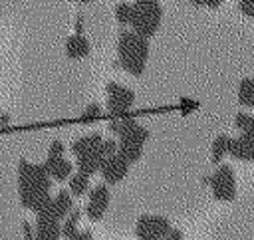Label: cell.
Segmentation results:
<instances>
[{"label":"cell","instance_id":"cell-27","mask_svg":"<svg viewBox=\"0 0 254 240\" xmlns=\"http://www.w3.org/2000/svg\"><path fill=\"white\" fill-rule=\"evenodd\" d=\"M81 30H83V16L79 14L75 18V34H81Z\"/></svg>","mask_w":254,"mask_h":240},{"label":"cell","instance_id":"cell-20","mask_svg":"<svg viewBox=\"0 0 254 240\" xmlns=\"http://www.w3.org/2000/svg\"><path fill=\"white\" fill-rule=\"evenodd\" d=\"M234 125H236L242 133H248V131L254 127V117H252L250 113H246V111H240V113H236V117H234Z\"/></svg>","mask_w":254,"mask_h":240},{"label":"cell","instance_id":"cell-25","mask_svg":"<svg viewBox=\"0 0 254 240\" xmlns=\"http://www.w3.org/2000/svg\"><path fill=\"white\" fill-rule=\"evenodd\" d=\"M181 238H183V232L177 230V228H173L165 238H159V240H181Z\"/></svg>","mask_w":254,"mask_h":240},{"label":"cell","instance_id":"cell-11","mask_svg":"<svg viewBox=\"0 0 254 240\" xmlns=\"http://www.w3.org/2000/svg\"><path fill=\"white\" fill-rule=\"evenodd\" d=\"M73 210V200H71V192L69 190H60L54 200H52V214L58 220H65L67 214Z\"/></svg>","mask_w":254,"mask_h":240},{"label":"cell","instance_id":"cell-10","mask_svg":"<svg viewBox=\"0 0 254 240\" xmlns=\"http://www.w3.org/2000/svg\"><path fill=\"white\" fill-rule=\"evenodd\" d=\"M89 50H91V46H89V42H87V38L83 34H71L65 40V54H67V58H73V60L83 58V56L89 54Z\"/></svg>","mask_w":254,"mask_h":240},{"label":"cell","instance_id":"cell-30","mask_svg":"<svg viewBox=\"0 0 254 240\" xmlns=\"http://www.w3.org/2000/svg\"><path fill=\"white\" fill-rule=\"evenodd\" d=\"M192 6H204V0H189Z\"/></svg>","mask_w":254,"mask_h":240},{"label":"cell","instance_id":"cell-32","mask_svg":"<svg viewBox=\"0 0 254 240\" xmlns=\"http://www.w3.org/2000/svg\"><path fill=\"white\" fill-rule=\"evenodd\" d=\"M77 2H81V4H87V2H91V0H77Z\"/></svg>","mask_w":254,"mask_h":240},{"label":"cell","instance_id":"cell-31","mask_svg":"<svg viewBox=\"0 0 254 240\" xmlns=\"http://www.w3.org/2000/svg\"><path fill=\"white\" fill-rule=\"evenodd\" d=\"M244 135H248V137H250V139H252V141H254V127H252V129H250V131H248V133H244Z\"/></svg>","mask_w":254,"mask_h":240},{"label":"cell","instance_id":"cell-13","mask_svg":"<svg viewBox=\"0 0 254 240\" xmlns=\"http://www.w3.org/2000/svg\"><path fill=\"white\" fill-rule=\"evenodd\" d=\"M103 155H101V151L97 149L95 153H89V155H83V157H79L77 159V171L79 173H83V175H93V173H97V171H101V165H103Z\"/></svg>","mask_w":254,"mask_h":240},{"label":"cell","instance_id":"cell-16","mask_svg":"<svg viewBox=\"0 0 254 240\" xmlns=\"http://www.w3.org/2000/svg\"><path fill=\"white\" fill-rule=\"evenodd\" d=\"M238 101H240V105L254 109V81H252L250 77H244V79L240 81V87H238Z\"/></svg>","mask_w":254,"mask_h":240},{"label":"cell","instance_id":"cell-19","mask_svg":"<svg viewBox=\"0 0 254 240\" xmlns=\"http://www.w3.org/2000/svg\"><path fill=\"white\" fill-rule=\"evenodd\" d=\"M131 16H133V4L129 2H119L115 6V18L119 24H129L131 22Z\"/></svg>","mask_w":254,"mask_h":240},{"label":"cell","instance_id":"cell-15","mask_svg":"<svg viewBox=\"0 0 254 240\" xmlns=\"http://www.w3.org/2000/svg\"><path fill=\"white\" fill-rule=\"evenodd\" d=\"M89 190V177L83 173H75L69 177V192L71 196H83Z\"/></svg>","mask_w":254,"mask_h":240},{"label":"cell","instance_id":"cell-17","mask_svg":"<svg viewBox=\"0 0 254 240\" xmlns=\"http://www.w3.org/2000/svg\"><path fill=\"white\" fill-rule=\"evenodd\" d=\"M228 141H230L228 135H218V137H214L212 149H210V161H212V163L218 165V163L222 161V157L228 153Z\"/></svg>","mask_w":254,"mask_h":240},{"label":"cell","instance_id":"cell-22","mask_svg":"<svg viewBox=\"0 0 254 240\" xmlns=\"http://www.w3.org/2000/svg\"><path fill=\"white\" fill-rule=\"evenodd\" d=\"M60 157H64V143L52 141V145L48 149V159H60Z\"/></svg>","mask_w":254,"mask_h":240},{"label":"cell","instance_id":"cell-1","mask_svg":"<svg viewBox=\"0 0 254 240\" xmlns=\"http://www.w3.org/2000/svg\"><path fill=\"white\" fill-rule=\"evenodd\" d=\"M117 54L123 69H127L131 75H141L145 71V61L149 58V44L133 30H123L119 34Z\"/></svg>","mask_w":254,"mask_h":240},{"label":"cell","instance_id":"cell-28","mask_svg":"<svg viewBox=\"0 0 254 240\" xmlns=\"http://www.w3.org/2000/svg\"><path fill=\"white\" fill-rule=\"evenodd\" d=\"M10 123V115L8 113H0V127H6Z\"/></svg>","mask_w":254,"mask_h":240},{"label":"cell","instance_id":"cell-24","mask_svg":"<svg viewBox=\"0 0 254 240\" xmlns=\"http://www.w3.org/2000/svg\"><path fill=\"white\" fill-rule=\"evenodd\" d=\"M238 8H240L242 14L254 18V0H240V2H238Z\"/></svg>","mask_w":254,"mask_h":240},{"label":"cell","instance_id":"cell-26","mask_svg":"<svg viewBox=\"0 0 254 240\" xmlns=\"http://www.w3.org/2000/svg\"><path fill=\"white\" fill-rule=\"evenodd\" d=\"M73 240H93V234H91V230H79Z\"/></svg>","mask_w":254,"mask_h":240},{"label":"cell","instance_id":"cell-21","mask_svg":"<svg viewBox=\"0 0 254 240\" xmlns=\"http://www.w3.org/2000/svg\"><path fill=\"white\" fill-rule=\"evenodd\" d=\"M99 115H101V105H99V103H89V105L83 109V113H81V121H83V123H91V121H95Z\"/></svg>","mask_w":254,"mask_h":240},{"label":"cell","instance_id":"cell-7","mask_svg":"<svg viewBox=\"0 0 254 240\" xmlns=\"http://www.w3.org/2000/svg\"><path fill=\"white\" fill-rule=\"evenodd\" d=\"M127 171H129V163H127L119 153H115V155H111V157H107V159L103 161L99 173H101L105 184H117L119 180L125 179Z\"/></svg>","mask_w":254,"mask_h":240},{"label":"cell","instance_id":"cell-6","mask_svg":"<svg viewBox=\"0 0 254 240\" xmlns=\"http://www.w3.org/2000/svg\"><path fill=\"white\" fill-rule=\"evenodd\" d=\"M107 206H109V188H107V184L105 182H99L93 188H89V192H87V204L83 208V212L87 214V218L89 220L103 218Z\"/></svg>","mask_w":254,"mask_h":240},{"label":"cell","instance_id":"cell-23","mask_svg":"<svg viewBox=\"0 0 254 240\" xmlns=\"http://www.w3.org/2000/svg\"><path fill=\"white\" fill-rule=\"evenodd\" d=\"M179 105H181V111H183V113H190V111H194V109L198 107V101L189 99V97H183Z\"/></svg>","mask_w":254,"mask_h":240},{"label":"cell","instance_id":"cell-4","mask_svg":"<svg viewBox=\"0 0 254 240\" xmlns=\"http://www.w3.org/2000/svg\"><path fill=\"white\" fill-rule=\"evenodd\" d=\"M210 188L216 200H232L236 196L234 169L230 165H218V169L210 175Z\"/></svg>","mask_w":254,"mask_h":240},{"label":"cell","instance_id":"cell-29","mask_svg":"<svg viewBox=\"0 0 254 240\" xmlns=\"http://www.w3.org/2000/svg\"><path fill=\"white\" fill-rule=\"evenodd\" d=\"M222 4V0H204V6H208V8H218Z\"/></svg>","mask_w":254,"mask_h":240},{"label":"cell","instance_id":"cell-8","mask_svg":"<svg viewBox=\"0 0 254 240\" xmlns=\"http://www.w3.org/2000/svg\"><path fill=\"white\" fill-rule=\"evenodd\" d=\"M228 153L236 161H254V141L244 133H240L238 137H230Z\"/></svg>","mask_w":254,"mask_h":240},{"label":"cell","instance_id":"cell-14","mask_svg":"<svg viewBox=\"0 0 254 240\" xmlns=\"http://www.w3.org/2000/svg\"><path fill=\"white\" fill-rule=\"evenodd\" d=\"M79 218H81V210L79 208H73L69 214H67V218L64 220V224H62V236L64 238H67V240H73L75 238V234L79 232Z\"/></svg>","mask_w":254,"mask_h":240},{"label":"cell","instance_id":"cell-9","mask_svg":"<svg viewBox=\"0 0 254 240\" xmlns=\"http://www.w3.org/2000/svg\"><path fill=\"white\" fill-rule=\"evenodd\" d=\"M103 143V137L99 133H89L85 137H79L71 143V153L75 155V159L83 157V155H89V153H95Z\"/></svg>","mask_w":254,"mask_h":240},{"label":"cell","instance_id":"cell-5","mask_svg":"<svg viewBox=\"0 0 254 240\" xmlns=\"http://www.w3.org/2000/svg\"><path fill=\"white\" fill-rule=\"evenodd\" d=\"M105 91H107V111L109 113H125L135 103V93L129 87H123L115 81H109Z\"/></svg>","mask_w":254,"mask_h":240},{"label":"cell","instance_id":"cell-18","mask_svg":"<svg viewBox=\"0 0 254 240\" xmlns=\"http://www.w3.org/2000/svg\"><path fill=\"white\" fill-rule=\"evenodd\" d=\"M117 153L131 165V163H137L141 159L143 147L141 145H135V143H123V141H119V151Z\"/></svg>","mask_w":254,"mask_h":240},{"label":"cell","instance_id":"cell-2","mask_svg":"<svg viewBox=\"0 0 254 240\" xmlns=\"http://www.w3.org/2000/svg\"><path fill=\"white\" fill-rule=\"evenodd\" d=\"M161 18H163V8L159 0H137L133 4V16L129 26L135 34L147 40L159 30Z\"/></svg>","mask_w":254,"mask_h":240},{"label":"cell","instance_id":"cell-3","mask_svg":"<svg viewBox=\"0 0 254 240\" xmlns=\"http://www.w3.org/2000/svg\"><path fill=\"white\" fill-rule=\"evenodd\" d=\"M171 222L159 214H143L135 222V236L139 240H159L171 232Z\"/></svg>","mask_w":254,"mask_h":240},{"label":"cell","instance_id":"cell-12","mask_svg":"<svg viewBox=\"0 0 254 240\" xmlns=\"http://www.w3.org/2000/svg\"><path fill=\"white\" fill-rule=\"evenodd\" d=\"M46 169H48V173H50V177L52 179H56V180H65V179H69L71 177V163L67 161V159H64V157H60V159H46Z\"/></svg>","mask_w":254,"mask_h":240}]
</instances>
